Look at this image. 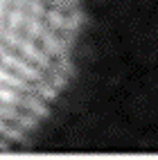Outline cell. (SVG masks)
Segmentation results:
<instances>
[{"label":"cell","instance_id":"6da1fadb","mask_svg":"<svg viewBox=\"0 0 158 160\" xmlns=\"http://www.w3.org/2000/svg\"><path fill=\"white\" fill-rule=\"evenodd\" d=\"M81 0H0V151L29 135L66 88Z\"/></svg>","mask_w":158,"mask_h":160}]
</instances>
